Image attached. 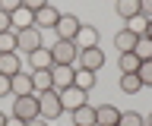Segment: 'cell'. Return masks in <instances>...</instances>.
I'll list each match as a JSON object with an SVG mask.
<instances>
[{
	"label": "cell",
	"instance_id": "4fadbf2b",
	"mask_svg": "<svg viewBox=\"0 0 152 126\" xmlns=\"http://www.w3.org/2000/svg\"><path fill=\"white\" fill-rule=\"evenodd\" d=\"M76 48L79 50H86V48H95V44H98V29H95V25H79V32H76Z\"/></svg>",
	"mask_w": 152,
	"mask_h": 126
},
{
	"label": "cell",
	"instance_id": "3957f363",
	"mask_svg": "<svg viewBox=\"0 0 152 126\" xmlns=\"http://www.w3.org/2000/svg\"><path fill=\"white\" fill-rule=\"evenodd\" d=\"M10 117H19L22 123H28V120L41 117V110H38V95H22V98H13V114H10Z\"/></svg>",
	"mask_w": 152,
	"mask_h": 126
},
{
	"label": "cell",
	"instance_id": "ba28073f",
	"mask_svg": "<svg viewBox=\"0 0 152 126\" xmlns=\"http://www.w3.org/2000/svg\"><path fill=\"white\" fill-rule=\"evenodd\" d=\"M73 76H76V66H51V88H57V91L70 88Z\"/></svg>",
	"mask_w": 152,
	"mask_h": 126
},
{
	"label": "cell",
	"instance_id": "44dd1931",
	"mask_svg": "<svg viewBox=\"0 0 152 126\" xmlns=\"http://www.w3.org/2000/svg\"><path fill=\"white\" fill-rule=\"evenodd\" d=\"M32 88H35V95L48 91L51 88V69H35L32 73Z\"/></svg>",
	"mask_w": 152,
	"mask_h": 126
},
{
	"label": "cell",
	"instance_id": "277c9868",
	"mask_svg": "<svg viewBox=\"0 0 152 126\" xmlns=\"http://www.w3.org/2000/svg\"><path fill=\"white\" fill-rule=\"evenodd\" d=\"M76 66L79 69H89V73H98V69L104 66V50L95 44V48H86L79 50V57H76Z\"/></svg>",
	"mask_w": 152,
	"mask_h": 126
},
{
	"label": "cell",
	"instance_id": "1f68e13d",
	"mask_svg": "<svg viewBox=\"0 0 152 126\" xmlns=\"http://www.w3.org/2000/svg\"><path fill=\"white\" fill-rule=\"evenodd\" d=\"M0 32H10V13L0 10Z\"/></svg>",
	"mask_w": 152,
	"mask_h": 126
},
{
	"label": "cell",
	"instance_id": "4dcf8cb0",
	"mask_svg": "<svg viewBox=\"0 0 152 126\" xmlns=\"http://www.w3.org/2000/svg\"><path fill=\"white\" fill-rule=\"evenodd\" d=\"M140 16L152 19V0H140Z\"/></svg>",
	"mask_w": 152,
	"mask_h": 126
},
{
	"label": "cell",
	"instance_id": "f1b7e54d",
	"mask_svg": "<svg viewBox=\"0 0 152 126\" xmlns=\"http://www.w3.org/2000/svg\"><path fill=\"white\" fill-rule=\"evenodd\" d=\"M22 6V0H0V10L3 13H13V10H19Z\"/></svg>",
	"mask_w": 152,
	"mask_h": 126
},
{
	"label": "cell",
	"instance_id": "7402d4cb",
	"mask_svg": "<svg viewBox=\"0 0 152 126\" xmlns=\"http://www.w3.org/2000/svg\"><path fill=\"white\" fill-rule=\"evenodd\" d=\"M114 48L121 50V54H124V50H133V48H136V35L127 32V29H121L117 35H114Z\"/></svg>",
	"mask_w": 152,
	"mask_h": 126
},
{
	"label": "cell",
	"instance_id": "d6986e66",
	"mask_svg": "<svg viewBox=\"0 0 152 126\" xmlns=\"http://www.w3.org/2000/svg\"><path fill=\"white\" fill-rule=\"evenodd\" d=\"M73 126H95V107L92 104H83L73 110Z\"/></svg>",
	"mask_w": 152,
	"mask_h": 126
},
{
	"label": "cell",
	"instance_id": "8d00e7d4",
	"mask_svg": "<svg viewBox=\"0 0 152 126\" xmlns=\"http://www.w3.org/2000/svg\"><path fill=\"white\" fill-rule=\"evenodd\" d=\"M7 117H10V114H3V110H0V126H7Z\"/></svg>",
	"mask_w": 152,
	"mask_h": 126
},
{
	"label": "cell",
	"instance_id": "8992f818",
	"mask_svg": "<svg viewBox=\"0 0 152 126\" xmlns=\"http://www.w3.org/2000/svg\"><path fill=\"white\" fill-rule=\"evenodd\" d=\"M60 104H64V114H66V110L73 114L76 107L89 104V91H79L76 85H70V88H64V91H60Z\"/></svg>",
	"mask_w": 152,
	"mask_h": 126
},
{
	"label": "cell",
	"instance_id": "8fae6325",
	"mask_svg": "<svg viewBox=\"0 0 152 126\" xmlns=\"http://www.w3.org/2000/svg\"><path fill=\"white\" fill-rule=\"evenodd\" d=\"M121 120V110L114 104H98L95 107V126H117Z\"/></svg>",
	"mask_w": 152,
	"mask_h": 126
},
{
	"label": "cell",
	"instance_id": "d6a6232c",
	"mask_svg": "<svg viewBox=\"0 0 152 126\" xmlns=\"http://www.w3.org/2000/svg\"><path fill=\"white\" fill-rule=\"evenodd\" d=\"M26 126H51V120H45V117H35V120H28Z\"/></svg>",
	"mask_w": 152,
	"mask_h": 126
},
{
	"label": "cell",
	"instance_id": "e0dca14e",
	"mask_svg": "<svg viewBox=\"0 0 152 126\" xmlns=\"http://www.w3.org/2000/svg\"><path fill=\"white\" fill-rule=\"evenodd\" d=\"M95 82H98V76L95 73H89V69H79L76 66V76H73V85L79 88V91H92Z\"/></svg>",
	"mask_w": 152,
	"mask_h": 126
},
{
	"label": "cell",
	"instance_id": "ffe728a7",
	"mask_svg": "<svg viewBox=\"0 0 152 126\" xmlns=\"http://www.w3.org/2000/svg\"><path fill=\"white\" fill-rule=\"evenodd\" d=\"M140 63H142V60L136 57L133 50H124L121 57H117V69H121V73H136V69H140Z\"/></svg>",
	"mask_w": 152,
	"mask_h": 126
},
{
	"label": "cell",
	"instance_id": "9a60e30c",
	"mask_svg": "<svg viewBox=\"0 0 152 126\" xmlns=\"http://www.w3.org/2000/svg\"><path fill=\"white\" fill-rule=\"evenodd\" d=\"M16 73H22V60H19V50L0 54V76H16Z\"/></svg>",
	"mask_w": 152,
	"mask_h": 126
},
{
	"label": "cell",
	"instance_id": "d590c367",
	"mask_svg": "<svg viewBox=\"0 0 152 126\" xmlns=\"http://www.w3.org/2000/svg\"><path fill=\"white\" fill-rule=\"evenodd\" d=\"M146 38H152V19L146 22Z\"/></svg>",
	"mask_w": 152,
	"mask_h": 126
},
{
	"label": "cell",
	"instance_id": "7a4b0ae2",
	"mask_svg": "<svg viewBox=\"0 0 152 126\" xmlns=\"http://www.w3.org/2000/svg\"><path fill=\"white\" fill-rule=\"evenodd\" d=\"M38 110H41V117H45V120H51V123H54L57 117L64 114L60 91H57V88H48V91H41V95H38Z\"/></svg>",
	"mask_w": 152,
	"mask_h": 126
},
{
	"label": "cell",
	"instance_id": "f546056e",
	"mask_svg": "<svg viewBox=\"0 0 152 126\" xmlns=\"http://www.w3.org/2000/svg\"><path fill=\"white\" fill-rule=\"evenodd\" d=\"M13 95V88H10V76H0V98Z\"/></svg>",
	"mask_w": 152,
	"mask_h": 126
},
{
	"label": "cell",
	"instance_id": "836d02e7",
	"mask_svg": "<svg viewBox=\"0 0 152 126\" xmlns=\"http://www.w3.org/2000/svg\"><path fill=\"white\" fill-rule=\"evenodd\" d=\"M7 126H26V123H22L19 117H7Z\"/></svg>",
	"mask_w": 152,
	"mask_h": 126
},
{
	"label": "cell",
	"instance_id": "ac0fdd59",
	"mask_svg": "<svg viewBox=\"0 0 152 126\" xmlns=\"http://www.w3.org/2000/svg\"><path fill=\"white\" fill-rule=\"evenodd\" d=\"M114 10L127 22V19H133V16H140V0H114Z\"/></svg>",
	"mask_w": 152,
	"mask_h": 126
},
{
	"label": "cell",
	"instance_id": "484cf974",
	"mask_svg": "<svg viewBox=\"0 0 152 126\" xmlns=\"http://www.w3.org/2000/svg\"><path fill=\"white\" fill-rule=\"evenodd\" d=\"M146 16H133V19H127V25H124V29L127 32H133V35H136V38H140V35H146Z\"/></svg>",
	"mask_w": 152,
	"mask_h": 126
},
{
	"label": "cell",
	"instance_id": "6da1fadb",
	"mask_svg": "<svg viewBox=\"0 0 152 126\" xmlns=\"http://www.w3.org/2000/svg\"><path fill=\"white\" fill-rule=\"evenodd\" d=\"M76 57H79L76 41L57 38L54 44H51V63H54V66H76Z\"/></svg>",
	"mask_w": 152,
	"mask_h": 126
},
{
	"label": "cell",
	"instance_id": "cb8c5ba5",
	"mask_svg": "<svg viewBox=\"0 0 152 126\" xmlns=\"http://www.w3.org/2000/svg\"><path fill=\"white\" fill-rule=\"evenodd\" d=\"M10 50H19L16 32H13V29H10V32H0V54H10Z\"/></svg>",
	"mask_w": 152,
	"mask_h": 126
},
{
	"label": "cell",
	"instance_id": "83f0119b",
	"mask_svg": "<svg viewBox=\"0 0 152 126\" xmlns=\"http://www.w3.org/2000/svg\"><path fill=\"white\" fill-rule=\"evenodd\" d=\"M48 3H51V0H22V6H26V10H32V13H38L41 6H48Z\"/></svg>",
	"mask_w": 152,
	"mask_h": 126
},
{
	"label": "cell",
	"instance_id": "5bb4252c",
	"mask_svg": "<svg viewBox=\"0 0 152 126\" xmlns=\"http://www.w3.org/2000/svg\"><path fill=\"white\" fill-rule=\"evenodd\" d=\"M26 60H28V66H32V73H35V69H51L54 66V63H51V48H45V44L38 50H32V54H26Z\"/></svg>",
	"mask_w": 152,
	"mask_h": 126
},
{
	"label": "cell",
	"instance_id": "5b68a950",
	"mask_svg": "<svg viewBox=\"0 0 152 126\" xmlns=\"http://www.w3.org/2000/svg\"><path fill=\"white\" fill-rule=\"evenodd\" d=\"M79 25H83V22L76 19L73 13H60V19H57V25H54V35L64 38V41H73L76 32H79Z\"/></svg>",
	"mask_w": 152,
	"mask_h": 126
},
{
	"label": "cell",
	"instance_id": "4316f807",
	"mask_svg": "<svg viewBox=\"0 0 152 126\" xmlns=\"http://www.w3.org/2000/svg\"><path fill=\"white\" fill-rule=\"evenodd\" d=\"M136 76H140L142 88H152V60H142L140 69H136Z\"/></svg>",
	"mask_w": 152,
	"mask_h": 126
},
{
	"label": "cell",
	"instance_id": "52a82bcc",
	"mask_svg": "<svg viewBox=\"0 0 152 126\" xmlns=\"http://www.w3.org/2000/svg\"><path fill=\"white\" fill-rule=\"evenodd\" d=\"M16 44H19V50H26V54H32V50H38L41 48V29H26V32H16Z\"/></svg>",
	"mask_w": 152,
	"mask_h": 126
},
{
	"label": "cell",
	"instance_id": "2e32d148",
	"mask_svg": "<svg viewBox=\"0 0 152 126\" xmlns=\"http://www.w3.org/2000/svg\"><path fill=\"white\" fill-rule=\"evenodd\" d=\"M117 85H121L124 95H136V91H142V82H140V76H136V73H121Z\"/></svg>",
	"mask_w": 152,
	"mask_h": 126
},
{
	"label": "cell",
	"instance_id": "603a6c76",
	"mask_svg": "<svg viewBox=\"0 0 152 126\" xmlns=\"http://www.w3.org/2000/svg\"><path fill=\"white\" fill-rule=\"evenodd\" d=\"M133 54H136L140 60H152V38L140 35V38H136V48H133Z\"/></svg>",
	"mask_w": 152,
	"mask_h": 126
},
{
	"label": "cell",
	"instance_id": "9c48e42d",
	"mask_svg": "<svg viewBox=\"0 0 152 126\" xmlns=\"http://www.w3.org/2000/svg\"><path fill=\"white\" fill-rule=\"evenodd\" d=\"M32 25H35V13H32V10L19 6V10L10 13V29H13V32H26V29H32Z\"/></svg>",
	"mask_w": 152,
	"mask_h": 126
},
{
	"label": "cell",
	"instance_id": "d4e9b609",
	"mask_svg": "<svg viewBox=\"0 0 152 126\" xmlns=\"http://www.w3.org/2000/svg\"><path fill=\"white\" fill-rule=\"evenodd\" d=\"M117 126H146V123H142V114H136V110H121Z\"/></svg>",
	"mask_w": 152,
	"mask_h": 126
},
{
	"label": "cell",
	"instance_id": "30bf717a",
	"mask_svg": "<svg viewBox=\"0 0 152 126\" xmlns=\"http://www.w3.org/2000/svg\"><path fill=\"white\" fill-rule=\"evenodd\" d=\"M57 19H60V10H57L54 3H48V6H41L35 13V29H54Z\"/></svg>",
	"mask_w": 152,
	"mask_h": 126
},
{
	"label": "cell",
	"instance_id": "7c38bea8",
	"mask_svg": "<svg viewBox=\"0 0 152 126\" xmlns=\"http://www.w3.org/2000/svg\"><path fill=\"white\" fill-rule=\"evenodd\" d=\"M10 88H13V98H22V95H35V88H32V73H16V76H10Z\"/></svg>",
	"mask_w": 152,
	"mask_h": 126
},
{
	"label": "cell",
	"instance_id": "e575fe53",
	"mask_svg": "<svg viewBox=\"0 0 152 126\" xmlns=\"http://www.w3.org/2000/svg\"><path fill=\"white\" fill-rule=\"evenodd\" d=\"M142 123H146V126H152V110H149L146 117H142Z\"/></svg>",
	"mask_w": 152,
	"mask_h": 126
}]
</instances>
